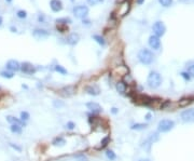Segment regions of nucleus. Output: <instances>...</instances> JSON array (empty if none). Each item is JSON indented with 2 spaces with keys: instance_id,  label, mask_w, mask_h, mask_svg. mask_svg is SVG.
Returning <instances> with one entry per match:
<instances>
[{
  "instance_id": "nucleus-1",
  "label": "nucleus",
  "mask_w": 194,
  "mask_h": 161,
  "mask_svg": "<svg viewBox=\"0 0 194 161\" xmlns=\"http://www.w3.org/2000/svg\"><path fill=\"white\" fill-rule=\"evenodd\" d=\"M162 76L158 73V71H150V74L148 75L147 82L148 86L151 89H156L162 84Z\"/></svg>"
},
{
  "instance_id": "nucleus-2",
  "label": "nucleus",
  "mask_w": 194,
  "mask_h": 161,
  "mask_svg": "<svg viewBox=\"0 0 194 161\" xmlns=\"http://www.w3.org/2000/svg\"><path fill=\"white\" fill-rule=\"evenodd\" d=\"M153 58H154V55H153V53L151 52L150 50L141 49L138 52V60L143 65H150L151 63L153 62Z\"/></svg>"
},
{
  "instance_id": "nucleus-3",
  "label": "nucleus",
  "mask_w": 194,
  "mask_h": 161,
  "mask_svg": "<svg viewBox=\"0 0 194 161\" xmlns=\"http://www.w3.org/2000/svg\"><path fill=\"white\" fill-rule=\"evenodd\" d=\"M174 127H175V122H174L173 120L163 119V120H161V121L159 122L158 130H159V132L166 133V132H169L171 130H173Z\"/></svg>"
},
{
  "instance_id": "nucleus-4",
  "label": "nucleus",
  "mask_w": 194,
  "mask_h": 161,
  "mask_svg": "<svg viewBox=\"0 0 194 161\" xmlns=\"http://www.w3.org/2000/svg\"><path fill=\"white\" fill-rule=\"evenodd\" d=\"M72 13L77 18H83L84 20L88 14V8L86 5H77L73 8Z\"/></svg>"
},
{
  "instance_id": "nucleus-5",
  "label": "nucleus",
  "mask_w": 194,
  "mask_h": 161,
  "mask_svg": "<svg viewBox=\"0 0 194 161\" xmlns=\"http://www.w3.org/2000/svg\"><path fill=\"white\" fill-rule=\"evenodd\" d=\"M152 30H153V33H154V35L156 37H162L164 34H165V31H166V26L164 25V23L163 22H161V21H158V22H155L154 24H153V26H152Z\"/></svg>"
},
{
  "instance_id": "nucleus-6",
  "label": "nucleus",
  "mask_w": 194,
  "mask_h": 161,
  "mask_svg": "<svg viewBox=\"0 0 194 161\" xmlns=\"http://www.w3.org/2000/svg\"><path fill=\"white\" fill-rule=\"evenodd\" d=\"M22 73L26 74V75H32L37 71V68L35 67L31 63L29 62H24L21 64V69H20Z\"/></svg>"
},
{
  "instance_id": "nucleus-7",
  "label": "nucleus",
  "mask_w": 194,
  "mask_h": 161,
  "mask_svg": "<svg viewBox=\"0 0 194 161\" xmlns=\"http://www.w3.org/2000/svg\"><path fill=\"white\" fill-rule=\"evenodd\" d=\"M180 118L181 120L186 123L188 122H193L194 121V109L191 108V109H186L183 112H181L180 115Z\"/></svg>"
},
{
  "instance_id": "nucleus-8",
  "label": "nucleus",
  "mask_w": 194,
  "mask_h": 161,
  "mask_svg": "<svg viewBox=\"0 0 194 161\" xmlns=\"http://www.w3.org/2000/svg\"><path fill=\"white\" fill-rule=\"evenodd\" d=\"M86 108L94 115H97V114H99V112H103L101 106L98 104V103H96V102H88V103H86Z\"/></svg>"
},
{
  "instance_id": "nucleus-9",
  "label": "nucleus",
  "mask_w": 194,
  "mask_h": 161,
  "mask_svg": "<svg viewBox=\"0 0 194 161\" xmlns=\"http://www.w3.org/2000/svg\"><path fill=\"white\" fill-rule=\"evenodd\" d=\"M32 36L38 40H43V39H45V38H48V37L50 36V34L45 30V29L37 28L32 31Z\"/></svg>"
},
{
  "instance_id": "nucleus-10",
  "label": "nucleus",
  "mask_w": 194,
  "mask_h": 161,
  "mask_svg": "<svg viewBox=\"0 0 194 161\" xmlns=\"http://www.w3.org/2000/svg\"><path fill=\"white\" fill-rule=\"evenodd\" d=\"M5 68L10 70V71H12V73H14V71H18V70L21 69V64L15 60H10L5 64Z\"/></svg>"
},
{
  "instance_id": "nucleus-11",
  "label": "nucleus",
  "mask_w": 194,
  "mask_h": 161,
  "mask_svg": "<svg viewBox=\"0 0 194 161\" xmlns=\"http://www.w3.org/2000/svg\"><path fill=\"white\" fill-rule=\"evenodd\" d=\"M149 46L152 48L153 50H159L161 48V40L159 37H156L155 35L149 37Z\"/></svg>"
},
{
  "instance_id": "nucleus-12",
  "label": "nucleus",
  "mask_w": 194,
  "mask_h": 161,
  "mask_svg": "<svg viewBox=\"0 0 194 161\" xmlns=\"http://www.w3.org/2000/svg\"><path fill=\"white\" fill-rule=\"evenodd\" d=\"M75 92V89L73 86H67V87H64L60 90V93L62 94L63 96L65 97H70V96H72Z\"/></svg>"
},
{
  "instance_id": "nucleus-13",
  "label": "nucleus",
  "mask_w": 194,
  "mask_h": 161,
  "mask_svg": "<svg viewBox=\"0 0 194 161\" xmlns=\"http://www.w3.org/2000/svg\"><path fill=\"white\" fill-rule=\"evenodd\" d=\"M50 7H51L53 12H60L64 8L62 0H51L50 1Z\"/></svg>"
},
{
  "instance_id": "nucleus-14",
  "label": "nucleus",
  "mask_w": 194,
  "mask_h": 161,
  "mask_svg": "<svg viewBox=\"0 0 194 161\" xmlns=\"http://www.w3.org/2000/svg\"><path fill=\"white\" fill-rule=\"evenodd\" d=\"M194 102V96H186V97H182L178 101V106L179 107H186L188 105L192 104Z\"/></svg>"
},
{
  "instance_id": "nucleus-15",
  "label": "nucleus",
  "mask_w": 194,
  "mask_h": 161,
  "mask_svg": "<svg viewBox=\"0 0 194 161\" xmlns=\"http://www.w3.org/2000/svg\"><path fill=\"white\" fill-rule=\"evenodd\" d=\"M7 121L10 123V125H20V127H25L26 123L23 122L21 119H18V118L14 117V116H7Z\"/></svg>"
},
{
  "instance_id": "nucleus-16",
  "label": "nucleus",
  "mask_w": 194,
  "mask_h": 161,
  "mask_svg": "<svg viewBox=\"0 0 194 161\" xmlns=\"http://www.w3.org/2000/svg\"><path fill=\"white\" fill-rule=\"evenodd\" d=\"M85 92H86L88 94H90V95L96 96V95H98V94L100 93V90H99V88H98L97 86L93 84V86H88V87H85Z\"/></svg>"
},
{
  "instance_id": "nucleus-17",
  "label": "nucleus",
  "mask_w": 194,
  "mask_h": 161,
  "mask_svg": "<svg viewBox=\"0 0 194 161\" xmlns=\"http://www.w3.org/2000/svg\"><path fill=\"white\" fill-rule=\"evenodd\" d=\"M66 40H67V43L70 44V46H75L80 40V36L78 34H70Z\"/></svg>"
},
{
  "instance_id": "nucleus-18",
  "label": "nucleus",
  "mask_w": 194,
  "mask_h": 161,
  "mask_svg": "<svg viewBox=\"0 0 194 161\" xmlns=\"http://www.w3.org/2000/svg\"><path fill=\"white\" fill-rule=\"evenodd\" d=\"M115 89L120 94H124L127 90V86L124 81H118L115 84Z\"/></svg>"
},
{
  "instance_id": "nucleus-19",
  "label": "nucleus",
  "mask_w": 194,
  "mask_h": 161,
  "mask_svg": "<svg viewBox=\"0 0 194 161\" xmlns=\"http://www.w3.org/2000/svg\"><path fill=\"white\" fill-rule=\"evenodd\" d=\"M65 144H66V140L62 136H57L52 140V145L55 147H63V146H65Z\"/></svg>"
},
{
  "instance_id": "nucleus-20",
  "label": "nucleus",
  "mask_w": 194,
  "mask_h": 161,
  "mask_svg": "<svg viewBox=\"0 0 194 161\" xmlns=\"http://www.w3.org/2000/svg\"><path fill=\"white\" fill-rule=\"evenodd\" d=\"M159 138H160V135H159V133L158 132H152V133H150V134L148 135V138L146 140H147V142H149V143L152 145L153 143L158 142Z\"/></svg>"
},
{
  "instance_id": "nucleus-21",
  "label": "nucleus",
  "mask_w": 194,
  "mask_h": 161,
  "mask_svg": "<svg viewBox=\"0 0 194 161\" xmlns=\"http://www.w3.org/2000/svg\"><path fill=\"white\" fill-rule=\"evenodd\" d=\"M147 127H148L147 123H134V125H132L131 129H132V130H136V131H141V130L147 129Z\"/></svg>"
},
{
  "instance_id": "nucleus-22",
  "label": "nucleus",
  "mask_w": 194,
  "mask_h": 161,
  "mask_svg": "<svg viewBox=\"0 0 194 161\" xmlns=\"http://www.w3.org/2000/svg\"><path fill=\"white\" fill-rule=\"evenodd\" d=\"M0 76L2 77V78H5V79H11L14 77V74L12 73V71H10V70L5 69V70H1L0 71Z\"/></svg>"
},
{
  "instance_id": "nucleus-23",
  "label": "nucleus",
  "mask_w": 194,
  "mask_h": 161,
  "mask_svg": "<svg viewBox=\"0 0 194 161\" xmlns=\"http://www.w3.org/2000/svg\"><path fill=\"white\" fill-rule=\"evenodd\" d=\"M22 129L23 128L16 125H10V131L14 134H22Z\"/></svg>"
},
{
  "instance_id": "nucleus-24",
  "label": "nucleus",
  "mask_w": 194,
  "mask_h": 161,
  "mask_svg": "<svg viewBox=\"0 0 194 161\" xmlns=\"http://www.w3.org/2000/svg\"><path fill=\"white\" fill-rule=\"evenodd\" d=\"M106 157L109 159L110 161H114L116 159V155H115V153H114L113 150H111V149H107L106 150Z\"/></svg>"
},
{
  "instance_id": "nucleus-25",
  "label": "nucleus",
  "mask_w": 194,
  "mask_h": 161,
  "mask_svg": "<svg viewBox=\"0 0 194 161\" xmlns=\"http://www.w3.org/2000/svg\"><path fill=\"white\" fill-rule=\"evenodd\" d=\"M109 143H110V136H105V137L101 140L100 145H99L98 149H100V148H105L106 146H108Z\"/></svg>"
},
{
  "instance_id": "nucleus-26",
  "label": "nucleus",
  "mask_w": 194,
  "mask_h": 161,
  "mask_svg": "<svg viewBox=\"0 0 194 161\" xmlns=\"http://www.w3.org/2000/svg\"><path fill=\"white\" fill-rule=\"evenodd\" d=\"M93 39L96 40V42H97L98 44H100V46H105V44H106V41H105V39H103V37L99 36V35H94Z\"/></svg>"
},
{
  "instance_id": "nucleus-27",
  "label": "nucleus",
  "mask_w": 194,
  "mask_h": 161,
  "mask_svg": "<svg viewBox=\"0 0 194 161\" xmlns=\"http://www.w3.org/2000/svg\"><path fill=\"white\" fill-rule=\"evenodd\" d=\"M29 118H30V115H29L28 112H21V117H20V119H21L23 122H25L26 123V121H28Z\"/></svg>"
},
{
  "instance_id": "nucleus-28",
  "label": "nucleus",
  "mask_w": 194,
  "mask_h": 161,
  "mask_svg": "<svg viewBox=\"0 0 194 161\" xmlns=\"http://www.w3.org/2000/svg\"><path fill=\"white\" fill-rule=\"evenodd\" d=\"M53 106H54L55 108L60 109V108H62V107L65 106V103L63 101H58V99H55V101H53Z\"/></svg>"
},
{
  "instance_id": "nucleus-29",
  "label": "nucleus",
  "mask_w": 194,
  "mask_h": 161,
  "mask_svg": "<svg viewBox=\"0 0 194 161\" xmlns=\"http://www.w3.org/2000/svg\"><path fill=\"white\" fill-rule=\"evenodd\" d=\"M54 69H55V71L62 74V75H66V74H67V70L65 69V68L63 67V66H60V65H56L54 67Z\"/></svg>"
},
{
  "instance_id": "nucleus-30",
  "label": "nucleus",
  "mask_w": 194,
  "mask_h": 161,
  "mask_svg": "<svg viewBox=\"0 0 194 161\" xmlns=\"http://www.w3.org/2000/svg\"><path fill=\"white\" fill-rule=\"evenodd\" d=\"M159 2L165 8H168V7H171L173 5V0H159Z\"/></svg>"
},
{
  "instance_id": "nucleus-31",
  "label": "nucleus",
  "mask_w": 194,
  "mask_h": 161,
  "mask_svg": "<svg viewBox=\"0 0 194 161\" xmlns=\"http://www.w3.org/2000/svg\"><path fill=\"white\" fill-rule=\"evenodd\" d=\"M16 15H17V17H20V18H26L27 17V12H26L25 10H18Z\"/></svg>"
},
{
  "instance_id": "nucleus-32",
  "label": "nucleus",
  "mask_w": 194,
  "mask_h": 161,
  "mask_svg": "<svg viewBox=\"0 0 194 161\" xmlns=\"http://www.w3.org/2000/svg\"><path fill=\"white\" fill-rule=\"evenodd\" d=\"M86 1H88V3L90 5H97L103 3L105 0H86Z\"/></svg>"
},
{
  "instance_id": "nucleus-33",
  "label": "nucleus",
  "mask_w": 194,
  "mask_h": 161,
  "mask_svg": "<svg viewBox=\"0 0 194 161\" xmlns=\"http://www.w3.org/2000/svg\"><path fill=\"white\" fill-rule=\"evenodd\" d=\"M75 159L77 161H88V159L86 158V156H84V155H82V153H80V155H75Z\"/></svg>"
},
{
  "instance_id": "nucleus-34",
  "label": "nucleus",
  "mask_w": 194,
  "mask_h": 161,
  "mask_svg": "<svg viewBox=\"0 0 194 161\" xmlns=\"http://www.w3.org/2000/svg\"><path fill=\"white\" fill-rule=\"evenodd\" d=\"M9 145H10V147H12L14 150L18 151V153H21V151H22V147H21V146H18V145H16V144H13V143H10Z\"/></svg>"
},
{
  "instance_id": "nucleus-35",
  "label": "nucleus",
  "mask_w": 194,
  "mask_h": 161,
  "mask_svg": "<svg viewBox=\"0 0 194 161\" xmlns=\"http://www.w3.org/2000/svg\"><path fill=\"white\" fill-rule=\"evenodd\" d=\"M66 128H67L68 130H73L75 128V122H72V121H69V122H67V125H66Z\"/></svg>"
},
{
  "instance_id": "nucleus-36",
  "label": "nucleus",
  "mask_w": 194,
  "mask_h": 161,
  "mask_svg": "<svg viewBox=\"0 0 194 161\" xmlns=\"http://www.w3.org/2000/svg\"><path fill=\"white\" fill-rule=\"evenodd\" d=\"M180 75H181V77H182V78H183L186 81H189L190 78H191V76L189 75V73H181Z\"/></svg>"
},
{
  "instance_id": "nucleus-37",
  "label": "nucleus",
  "mask_w": 194,
  "mask_h": 161,
  "mask_svg": "<svg viewBox=\"0 0 194 161\" xmlns=\"http://www.w3.org/2000/svg\"><path fill=\"white\" fill-rule=\"evenodd\" d=\"M189 75L191 76V77H194V64L189 67Z\"/></svg>"
},
{
  "instance_id": "nucleus-38",
  "label": "nucleus",
  "mask_w": 194,
  "mask_h": 161,
  "mask_svg": "<svg viewBox=\"0 0 194 161\" xmlns=\"http://www.w3.org/2000/svg\"><path fill=\"white\" fill-rule=\"evenodd\" d=\"M145 119L147 120V121H150V120L152 119V114H151V112H148V114L145 116Z\"/></svg>"
},
{
  "instance_id": "nucleus-39",
  "label": "nucleus",
  "mask_w": 194,
  "mask_h": 161,
  "mask_svg": "<svg viewBox=\"0 0 194 161\" xmlns=\"http://www.w3.org/2000/svg\"><path fill=\"white\" fill-rule=\"evenodd\" d=\"M111 112L113 115H116L118 112H119V109L116 108V107H112V108H111Z\"/></svg>"
},
{
  "instance_id": "nucleus-40",
  "label": "nucleus",
  "mask_w": 194,
  "mask_h": 161,
  "mask_svg": "<svg viewBox=\"0 0 194 161\" xmlns=\"http://www.w3.org/2000/svg\"><path fill=\"white\" fill-rule=\"evenodd\" d=\"M180 2H183V3H186V2H189L190 0H179Z\"/></svg>"
},
{
  "instance_id": "nucleus-41",
  "label": "nucleus",
  "mask_w": 194,
  "mask_h": 161,
  "mask_svg": "<svg viewBox=\"0 0 194 161\" xmlns=\"http://www.w3.org/2000/svg\"><path fill=\"white\" fill-rule=\"evenodd\" d=\"M138 161H150L149 159H145V158H142V159H139Z\"/></svg>"
},
{
  "instance_id": "nucleus-42",
  "label": "nucleus",
  "mask_w": 194,
  "mask_h": 161,
  "mask_svg": "<svg viewBox=\"0 0 194 161\" xmlns=\"http://www.w3.org/2000/svg\"><path fill=\"white\" fill-rule=\"evenodd\" d=\"M2 22H3L2 17H1V16H0V26H1V25H2Z\"/></svg>"
},
{
  "instance_id": "nucleus-43",
  "label": "nucleus",
  "mask_w": 194,
  "mask_h": 161,
  "mask_svg": "<svg viewBox=\"0 0 194 161\" xmlns=\"http://www.w3.org/2000/svg\"><path fill=\"white\" fill-rule=\"evenodd\" d=\"M142 2H143V0H137V3H139V5H141Z\"/></svg>"
},
{
  "instance_id": "nucleus-44",
  "label": "nucleus",
  "mask_w": 194,
  "mask_h": 161,
  "mask_svg": "<svg viewBox=\"0 0 194 161\" xmlns=\"http://www.w3.org/2000/svg\"><path fill=\"white\" fill-rule=\"evenodd\" d=\"M11 30H13V33H15V31H16V28H14V27H11Z\"/></svg>"
},
{
  "instance_id": "nucleus-45",
  "label": "nucleus",
  "mask_w": 194,
  "mask_h": 161,
  "mask_svg": "<svg viewBox=\"0 0 194 161\" xmlns=\"http://www.w3.org/2000/svg\"><path fill=\"white\" fill-rule=\"evenodd\" d=\"M7 1H8V2H11V1H12V0H7Z\"/></svg>"
}]
</instances>
